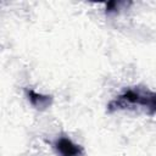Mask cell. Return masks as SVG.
I'll list each match as a JSON object with an SVG mask.
<instances>
[{
    "instance_id": "6da1fadb",
    "label": "cell",
    "mask_w": 156,
    "mask_h": 156,
    "mask_svg": "<svg viewBox=\"0 0 156 156\" xmlns=\"http://www.w3.org/2000/svg\"><path fill=\"white\" fill-rule=\"evenodd\" d=\"M116 108L117 106H126V104L129 105H141L146 107L150 113L156 112V93H143L138 90H128L124 94H122L116 101Z\"/></svg>"
},
{
    "instance_id": "7a4b0ae2",
    "label": "cell",
    "mask_w": 156,
    "mask_h": 156,
    "mask_svg": "<svg viewBox=\"0 0 156 156\" xmlns=\"http://www.w3.org/2000/svg\"><path fill=\"white\" fill-rule=\"evenodd\" d=\"M54 149L60 156H80L83 154L82 146L73 143L71 139L66 136H61L55 140Z\"/></svg>"
},
{
    "instance_id": "3957f363",
    "label": "cell",
    "mask_w": 156,
    "mask_h": 156,
    "mask_svg": "<svg viewBox=\"0 0 156 156\" xmlns=\"http://www.w3.org/2000/svg\"><path fill=\"white\" fill-rule=\"evenodd\" d=\"M27 94H28L29 101L38 108H45L50 105L51 98L48 96V95H41V94H38V93H34L33 90L27 91Z\"/></svg>"
}]
</instances>
